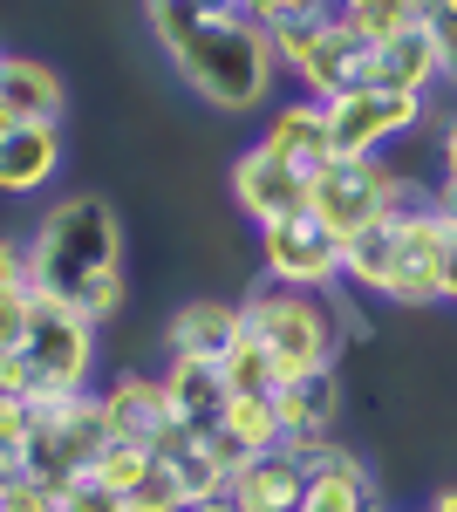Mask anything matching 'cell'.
I'll return each mask as SVG.
<instances>
[{
  "instance_id": "44dd1931",
  "label": "cell",
  "mask_w": 457,
  "mask_h": 512,
  "mask_svg": "<svg viewBox=\"0 0 457 512\" xmlns=\"http://www.w3.org/2000/svg\"><path fill=\"white\" fill-rule=\"evenodd\" d=\"M103 396V417H110V437H130V444H151L164 431V417H171V403H164V383L144 376V369H123Z\"/></svg>"
},
{
  "instance_id": "cb8c5ba5",
  "label": "cell",
  "mask_w": 457,
  "mask_h": 512,
  "mask_svg": "<svg viewBox=\"0 0 457 512\" xmlns=\"http://www.w3.org/2000/svg\"><path fill=\"white\" fill-rule=\"evenodd\" d=\"M328 14H342L348 28L382 41V35H396V28H410V21H423V0H328Z\"/></svg>"
},
{
  "instance_id": "9c48e42d",
  "label": "cell",
  "mask_w": 457,
  "mask_h": 512,
  "mask_svg": "<svg viewBox=\"0 0 457 512\" xmlns=\"http://www.w3.org/2000/svg\"><path fill=\"white\" fill-rule=\"evenodd\" d=\"M328 110V151L335 158H382L389 144H403L410 130H423L430 117V96H403V89H348Z\"/></svg>"
},
{
  "instance_id": "30bf717a",
  "label": "cell",
  "mask_w": 457,
  "mask_h": 512,
  "mask_svg": "<svg viewBox=\"0 0 457 512\" xmlns=\"http://www.w3.org/2000/svg\"><path fill=\"white\" fill-rule=\"evenodd\" d=\"M260 267L267 287H294V294H321L342 280V239L328 233L314 212H287L260 226Z\"/></svg>"
},
{
  "instance_id": "d4e9b609",
  "label": "cell",
  "mask_w": 457,
  "mask_h": 512,
  "mask_svg": "<svg viewBox=\"0 0 457 512\" xmlns=\"http://www.w3.org/2000/svg\"><path fill=\"white\" fill-rule=\"evenodd\" d=\"M89 472L103 478V485H110L116 499H130V492H137V485L151 478V444H130V437H110V444H103V458H96Z\"/></svg>"
},
{
  "instance_id": "7c38bea8",
  "label": "cell",
  "mask_w": 457,
  "mask_h": 512,
  "mask_svg": "<svg viewBox=\"0 0 457 512\" xmlns=\"http://www.w3.org/2000/svg\"><path fill=\"white\" fill-rule=\"evenodd\" d=\"M226 185H232V205H239L253 226H273V219H287V212H307V185H314V178H301L294 164H280L267 144H253V151L232 158Z\"/></svg>"
},
{
  "instance_id": "4316f807",
  "label": "cell",
  "mask_w": 457,
  "mask_h": 512,
  "mask_svg": "<svg viewBox=\"0 0 457 512\" xmlns=\"http://www.w3.org/2000/svg\"><path fill=\"white\" fill-rule=\"evenodd\" d=\"M0 512H62V499L28 472H0Z\"/></svg>"
},
{
  "instance_id": "e0dca14e",
  "label": "cell",
  "mask_w": 457,
  "mask_h": 512,
  "mask_svg": "<svg viewBox=\"0 0 457 512\" xmlns=\"http://www.w3.org/2000/svg\"><path fill=\"white\" fill-rule=\"evenodd\" d=\"M260 144H267L280 164H294L301 178H314V171H328V110L314 103V96H294V103H273L267 130H260Z\"/></svg>"
},
{
  "instance_id": "836d02e7",
  "label": "cell",
  "mask_w": 457,
  "mask_h": 512,
  "mask_svg": "<svg viewBox=\"0 0 457 512\" xmlns=\"http://www.w3.org/2000/svg\"><path fill=\"white\" fill-rule=\"evenodd\" d=\"M437 301L457 308V233H451V246H444V267H437Z\"/></svg>"
},
{
  "instance_id": "7a4b0ae2",
  "label": "cell",
  "mask_w": 457,
  "mask_h": 512,
  "mask_svg": "<svg viewBox=\"0 0 457 512\" xmlns=\"http://www.w3.org/2000/svg\"><path fill=\"white\" fill-rule=\"evenodd\" d=\"M28 287L103 328L123 308V212L103 192H62L28 233Z\"/></svg>"
},
{
  "instance_id": "d6a6232c",
  "label": "cell",
  "mask_w": 457,
  "mask_h": 512,
  "mask_svg": "<svg viewBox=\"0 0 457 512\" xmlns=\"http://www.w3.org/2000/svg\"><path fill=\"white\" fill-rule=\"evenodd\" d=\"M437 178H457V117L437 123Z\"/></svg>"
},
{
  "instance_id": "2e32d148",
  "label": "cell",
  "mask_w": 457,
  "mask_h": 512,
  "mask_svg": "<svg viewBox=\"0 0 457 512\" xmlns=\"http://www.w3.org/2000/svg\"><path fill=\"white\" fill-rule=\"evenodd\" d=\"M0 110L21 123H62L69 110V82L55 62H41V55H7L0 48Z\"/></svg>"
},
{
  "instance_id": "ffe728a7",
  "label": "cell",
  "mask_w": 457,
  "mask_h": 512,
  "mask_svg": "<svg viewBox=\"0 0 457 512\" xmlns=\"http://www.w3.org/2000/svg\"><path fill=\"white\" fill-rule=\"evenodd\" d=\"M376 82L382 89H403V96H430V89L444 82L430 21H410V28H396V35L376 41Z\"/></svg>"
},
{
  "instance_id": "8992f818",
  "label": "cell",
  "mask_w": 457,
  "mask_h": 512,
  "mask_svg": "<svg viewBox=\"0 0 457 512\" xmlns=\"http://www.w3.org/2000/svg\"><path fill=\"white\" fill-rule=\"evenodd\" d=\"M410 205H423V192L410 185V171H396L382 158H328V171H314V185H307V212L335 239L369 233Z\"/></svg>"
},
{
  "instance_id": "f1b7e54d",
  "label": "cell",
  "mask_w": 457,
  "mask_h": 512,
  "mask_svg": "<svg viewBox=\"0 0 457 512\" xmlns=\"http://www.w3.org/2000/svg\"><path fill=\"white\" fill-rule=\"evenodd\" d=\"M28 308H35V287H0V355L21 349V335H28Z\"/></svg>"
},
{
  "instance_id": "52a82bcc",
  "label": "cell",
  "mask_w": 457,
  "mask_h": 512,
  "mask_svg": "<svg viewBox=\"0 0 457 512\" xmlns=\"http://www.w3.org/2000/svg\"><path fill=\"white\" fill-rule=\"evenodd\" d=\"M21 369H28V396L55 403V396H82L96 376V321L35 294L28 308V335H21Z\"/></svg>"
},
{
  "instance_id": "e575fe53",
  "label": "cell",
  "mask_w": 457,
  "mask_h": 512,
  "mask_svg": "<svg viewBox=\"0 0 457 512\" xmlns=\"http://www.w3.org/2000/svg\"><path fill=\"white\" fill-rule=\"evenodd\" d=\"M430 506H437V512H457V485H444V492H430Z\"/></svg>"
},
{
  "instance_id": "8d00e7d4",
  "label": "cell",
  "mask_w": 457,
  "mask_h": 512,
  "mask_svg": "<svg viewBox=\"0 0 457 512\" xmlns=\"http://www.w3.org/2000/svg\"><path fill=\"white\" fill-rule=\"evenodd\" d=\"M423 14H457V0H423Z\"/></svg>"
},
{
  "instance_id": "5bb4252c",
  "label": "cell",
  "mask_w": 457,
  "mask_h": 512,
  "mask_svg": "<svg viewBox=\"0 0 457 512\" xmlns=\"http://www.w3.org/2000/svg\"><path fill=\"white\" fill-rule=\"evenodd\" d=\"M273 410H280V444H294L301 458H314L335 417H342V376L335 369H307V376H287L273 390Z\"/></svg>"
},
{
  "instance_id": "d6986e66",
  "label": "cell",
  "mask_w": 457,
  "mask_h": 512,
  "mask_svg": "<svg viewBox=\"0 0 457 512\" xmlns=\"http://www.w3.org/2000/svg\"><path fill=\"white\" fill-rule=\"evenodd\" d=\"M164 342H171V355L219 362V355L239 342V301H226V294H191L185 308H171V321H164Z\"/></svg>"
},
{
  "instance_id": "1f68e13d",
  "label": "cell",
  "mask_w": 457,
  "mask_h": 512,
  "mask_svg": "<svg viewBox=\"0 0 457 512\" xmlns=\"http://www.w3.org/2000/svg\"><path fill=\"white\" fill-rule=\"evenodd\" d=\"M423 205H430V212H437V219L457 233V178H437V185L423 192Z\"/></svg>"
},
{
  "instance_id": "83f0119b",
  "label": "cell",
  "mask_w": 457,
  "mask_h": 512,
  "mask_svg": "<svg viewBox=\"0 0 457 512\" xmlns=\"http://www.w3.org/2000/svg\"><path fill=\"white\" fill-rule=\"evenodd\" d=\"M55 499H62V512H130V506H123V499H116V492H110V485H103L96 472L69 478V485H62Z\"/></svg>"
},
{
  "instance_id": "9a60e30c",
  "label": "cell",
  "mask_w": 457,
  "mask_h": 512,
  "mask_svg": "<svg viewBox=\"0 0 457 512\" xmlns=\"http://www.w3.org/2000/svg\"><path fill=\"white\" fill-rule=\"evenodd\" d=\"M382 506V485H376V472L348 451V444H321L314 451V485H307V499H301V512H376Z\"/></svg>"
},
{
  "instance_id": "484cf974",
  "label": "cell",
  "mask_w": 457,
  "mask_h": 512,
  "mask_svg": "<svg viewBox=\"0 0 457 512\" xmlns=\"http://www.w3.org/2000/svg\"><path fill=\"white\" fill-rule=\"evenodd\" d=\"M28 431H35V396H7L0 390V472H21Z\"/></svg>"
},
{
  "instance_id": "74e56055",
  "label": "cell",
  "mask_w": 457,
  "mask_h": 512,
  "mask_svg": "<svg viewBox=\"0 0 457 512\" xmlns=\"http://www.w3.org/2000/svg\"><path fill=\"white\" fill-rule=\"evenodd\" d=\"M417 512H437V506H430V499H423V506H417Z\"/></svg>"
},
{
  "instance_id": "ba28073f",
  "label": "cell",
  "mask_w": 457,
  "mask_h": 512,
  "mask_svg": "<svg viewBox=\"0 0 457 512\" xmlns=\"http://www.w3.org/2000/svg\"><path fill=\"white\" fill-rule=\"evenodd\" d=\"M110 444V417H103V396H55V403H35V431H28V451H21V472L62 492L69 478H82Z\"/></svg>"
},
{
  "instance_id": "277c9868",
  "label": "cell",
  "mask_w": 457,
  "mask_h": 512,
  "mask_svg": "<svg viewBox=\"0 0 457 512\" xmlns=\"http://www.w3.org/2000/svg\"><path fill=\"white\" fill-rule=\"evenodd\" d=\"M267 48L280 62V76H294L301 96H314V103H335L348 89H376V41L362 28H348L342 14H328V7L267 28Z\"/></svg>"
},
{
  "instance_id": "4dcf8cb0",
  "label": "cell",
  "mask_w": 457,
  "mask_h": 512,
  "mask_svg": "<svg viewBox=\"0 0 457 512\" xmlns=\"http://www.w3.org/2000/svg\"><path fill=\"white\" fill-rule=\"evenodd\" d=\"M430 21V35H437V69H444V82L457 89V14H423Z\"/></svg>"
},
{
  "instance_id": "5b68a950",
  "label": "cell",
  "mask_w": 457,
  "mask_h": 512,
  "mask_svg": "<svg viewBox=\"0 0 457 512\" xmlns=\"http://www.w3.org/2000/svg\"><path fill=\"white\" fill-rule=\"evenodd\" d=\"M239 335L267 349L280 383L307 376V369H335V349H342V321L314 294H294V287H253L239 301Z\"/></svg>"
},
{
  "instance_id": "8fae6325",
  "label": "cell",
  "mask_w": 457,
  "mask_h": 512,
  "mask_svg": "<svg viewBox=\"0 0 457 512\" xmlns=\"http://www.w3.org/2000/svg\"><path fill=\"white\" fill-rule=\"evenodd\" d=\"M307 485H314V458H301L294 444H273V451H260V458L232 465L226 506L232 512H301Z\"/></svg>"
},
{
  "instance_id": "4fadbf2b",
  "label": "cell",
  "mask_w": 457,
  "mask_h": 512,
  "mask_svg": "<svg viewBox=\"0 0 457 512\" xmlns=\"http://www.w3.org/2000/svg\"><path fill=\"white\" fill-rule=\"evenodd\" d=\"M62 158V123H21L0 110V198H35L41 185H55Z\"/></svg>"
},
{
  "instance_id": "7402d4cb",
  "label": "cell",
  "mask_w": 457,
  "mask_h": 512,
  "mask_svg": "<svg viewBox=\"0 0 457 512\" xmlns=\"http://www.w3.org/2000/svg\"><path fill=\"white\" fill-rule=\"evenodd\" d=\"M219 444H226L232 465H246V458L273 451V444H280V410H273V396H226Z\"/></svg>"
},
{
  "instance_id": "f546056e",
  "label": "cell",
  "mask_w": 457,
  "mask_h": 512,
  "mask_svg": "<svg viewBox=\"0 0 457 512\" xmlns=\"http://www.w3.org/2000/svg\"><path fill=\"white\" fill-rule=\"evenodd\" d=\"M0 287H28V233H0Z\"/></svg>"
},
{
  "instance_id": "603a6c76",
  "label": "cell",
  "mask_w": 457,
  "mask_h": 512,
  "mask_svg": "<svg viewBox=\"0 0 457 512\" xmlns=\"http://www.w3.org/2000/svg\"><path fill=\"white\" fill-rule=\"evenodd\" d=\"M219 383H226V396H273V390H280L267 349H260V342H246V335L219 355Z\"/></svg>"
},
{
  "instance_id": "ac0fdd59",
  "label": "cell",
  "mask_w": 457,
  "mask_h": 512,
  "mask_svg": "<svg viewBox=\"0 0 457 512\" xmlns=\"http://www.w3.org/2000/svg\"><path fill=\"white\" fill-rule=\"evenodd\" d=\"M164 403H171V417L198 437H219L226 424V383H219V362H191V355H171L164 362Z\"/></svg>"
},
{
  "instance_id": "d590c367",
  "label": "cell",
  "mask_w": 457,
  "mask_h": 512,
  "mask_svg": "<svg viewBox=\"0 0 457 512\" xmlns=\"http://www.w3.org/2000/svg\"><path fill=\"white\" fill-rule=\"evenodd\" d=\"M185 512H232V506H226V492H219V499H205V506H185Z\"/></svg>"
},
{
  "instance_id": "3957f363",
  "label": "cell",
  "mask_w": 457,
  "mask_h": 512,
  "mask_svg": "<svg viewBox=\"0 0 457 512\" xmlns=\"http://www.w3.org/2000/svg\"><path fill=\"white\" fill-rule=\"evenodd\" d=\"M444 246H451V226L430 205H410L369 233L342 239V280L369 301H389V308H437Z\"/></svg>"
},
{
  "instance_id": "6da1fadb",
  "label": "cell",
  "mask_w": 457,
  "mask_h": 512,
  "mask_svg": "<svg viewBox=\"0 0 457 512\" xmlns=\"http://www.w3.org/2000/svg\"><path fill=\"white\" fill-rule=\"evenodd\" d=\"M151 41L164 48L171 76L219 117H253L267 110L280 62L267 35L232 7V0H144Z\"/></svg>"
}]
</instances>
